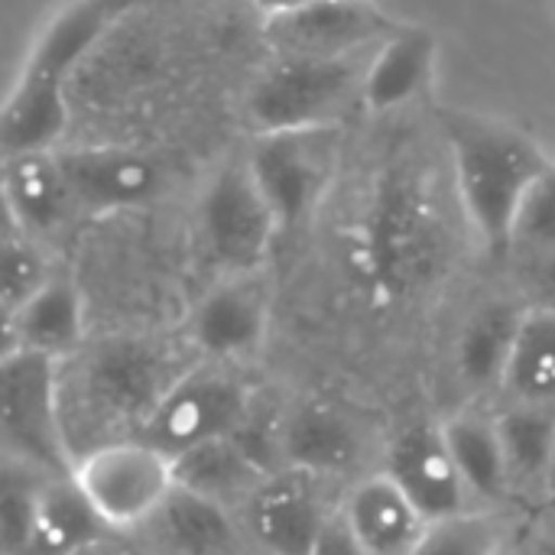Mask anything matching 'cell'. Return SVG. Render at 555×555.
<instances>
[{
  "label": "cell",
  "instance_id": "cell-1",
  "mask_svg": "<svg viewBox=\"0 0 555 555\" xmlns=\"http://www.w3.org/2000/svg\"><path fill=\"white\" fill-rule=\"evenodd\" d=\"M449 257V221L420 169H384L351 218L341 260L371 306H393L429 286Z\"/></svg>",
  "mask_w": 555,
  "mask_h": 555
},
{
  "label": "cell",
  "instance_id": "cell-2",
  "mask_svg": "<svg viewBox=\"0 0 555 555\" xmlns=\"http://www.w3.org/2000/svg\"><path fill=\"white\" fill-rule=\"evenodd\" d=\"M198 354L150 335H111L62 364V423L72 465L81 452L143 436L166 390Z\"/></svg>",
  "mask_w": 555,
  "mask_h": 555
},
{
  "label": "cell",
  "instance_id": "cell-3",
  "mask_svg": "<svg viewBox=\"0 0 555 555\" xmlns=\"http://www.w3.org/2000/svg\"><path fill=\"white\" fill-rule=\"evenodd\" d=\"M143 0H68L33 39L0 111V150H52L68 124V85L94 46Z\"/></svg>",
  "mask_w": 555,
  "mask_h": 555
},
{
  "label": "cell",
  "instance_id": "cell-4",
  "mask_svg": "<svg viewBox=\"0 0 555 555\" xmlns=\"http://www.w3.org/2000/svg\"><path fill=\"white\" fill-rule=\"evenodd\" d=\"M442 133L468 224L491 250H511L520 202L553 159L520 127L488 114L449 107Z\"/></svg>",
  "mask_w": 555,
  "mask_h": 555
},
{
  "label": "cell",
  "instance_id": "cell-5",
  "mask_svg": "<svg viewBox=\"0 0 555 555\" xmlns=\"http://www.w3.org/2000/svg\"><path fill=\"white\" fill-rule=\"evenodd\" d=\"M371 55L354 59H289L273 55L250 88L247 114L257 133L338 127L364 94Z\"/></svg>",
  "mask_w": 555,
  "mask_h": 555
},
{
  "label": "cell",
  "instance_id": "cell-6",
  "mask_svg": "<svg viewBox=\"0 0 555 555\" xmlns=\"http://www.w3.org/2000/svg\"><path fill=\"white\" fill-rule=\"evenodd\" d=\"M72 481L114 537L130 540L176 494V459L143 436L88 449L72 465Z\"/></svg>",
  "mask_w": 555,
  "mask_h": 555
},
{
  "label": "cell",
  "instance_id": "cell-7",
  "mask_svg": "<svg viewBox=\"0 0 555 555\" xmlns=\"http://www.w3.org/2000/svg\"><path fill=\"white\" fill-rule=\"evenodd\" d=\"M0 449L49 475H72L62 423V361L3 348L0 361Z\"/></svg>",
  "mask_w": 555,
  "mask_h": 555
},
{
  "label": "cell",
  "instance_id": "cell-8",
  "mask_svg": "<svg viewBox=\"0 0 555 555\" xmlns=\"http://www.w3.org/2000/svg\"><path fill=\"white\" fill-rule=\"evenodd\" d=\"M257 400L260 390L250 380L247 367L198 358L166 390L143 429V439L176 459L211 439L234 436Z\"/></svg>",
  "mask_w": 555,
  "mask_h": 555
},
{
  "label": "cell",
  "instance_id": "cell-9",
  "mask_svg": "<svg viewBox=\"0 0 555 555\" xmlns=\"http://www.w3.org/2000/svg\"><path fill=\"white\" fill-rule=\"evenodd\" d=\"M345 481L280 465L241 511V527L254 555H315L338 520Z\"/></svg>",
  "mask_w": 555,
  "mask_h": 555
},
{
  "label": "cell",
  "instance_id": "cell-10",
  "mask_svg": "<svg viewBox=\"0 0 555 555\" xmlns=\"http://www.w3.org/2000/svg\"><path fill=\"white\" fill-rule=\"evenodd\" d=\"M384 446L374 429L348 406L325 397H302L283 403L280 413V459L335 481L351 485L354 478L384 465Z\"/></svg>",
  "mask_w": 555,
  "mask_h": 555
},
{
  "label": "cell",
  "instance_id": "cell-11",
  "mask_svg": "<svg viewBox=\"0 0 555 555\" xmlns=\"http://www.w3.org/2000/svg\"><path fill=\"white\" fill-rule=\"evenodd\" d=\"M280 228L302 224L325 198L338 166V127L257 133L247 156Z\"/></svg>",
  "mask_w": 555,
  "mask_h": 555
},
{
  "label": "cell",
  "instance_id": "cell-12",
  "mask_svg": "<svg viewBox=\"0 0 555 555\" xmlns=\"http://www.w3.org/2000/svg\"><path fill=\"white\" fill-rule=\"evenodd\" d=\"M280 221L254 179L247 159L231 163L208 182L198 202V234L205 254L231 273H257L270 254Z\"/></svg>",
  "mask_w": 555,
  "mask_h": 555
},
{
  "label": "cell",
  "instance_id": "cell-13",
  "mask_svg": "<svg viewBox=\"0 0 555 555\" xmlns=\"http://www.w3.org/2000/svg\"><path fill=\"white\" fill-rule=\"evenodd\" d=\"M403 23L371 0H315L306 10L267 23L273 55L354 59L371 55Z\"/></svg>",
  "mask_w": 555,
  "mask_h": 555
},
{
  "label": "cell",
  "instance_id": "cell-14",
  "mask_svg": "<svg viewBox=\"0 0 555 555\" xmlns=\"http://www.w3.org/2000/svg\"><path fill=\"white\" fill-rule=\"evenodd\" d=\"M270 289L257 273H231L211 286L185 322V341L202 361L247 364L267 341Z\"/></svg>",
  "mask_w": 555,
  "mask_h": 555
},
{
  "label": "cell",
  "instance_id": "cell-15",
  "mask_svg": "<svg viewBox=\"0 0 555 555\" xmlns=\"http://www.w3.org/2000/svg\"><path fill=\"white\" fill-rule=\"evenodd\" d=\"M410 501L436 524L475 511L472 494L462 481V472L452 459V449L442 433V420H410L400 426L384 449L380 465Z\"/></svg>",
  "mask_w": 555,
  "mask_h": 555
},
{
  "label": "cell",
  "instance_id": "cell-16",
  "mask_svg": "<svg viewBox=\"0 0 555 555\" xmlns=\"http://www.w3.org/2000/svg\"><path fill=\"white\" fill-rule=\"evenodd\" d=\"M338 517L361 555H413L433 524L384 468L345 488Z\"/></svg>",
  "mask_w": 555,
  "mask_h": 555
},
{
  "label": "cell",
  "instance_id": "cell-17",
  "mask_svg": "<svg viewBox=\"0 0 555 555\" xmlns=\"http://www.w3.org/2000/svg\"><path fill=\"white\" fill-rule=\"evenodd\" d=\"M75 211L111 215L140 208L159 189V169L130 146H78L59 153Z\"/></svg>",
  "mask_w": 555,
  "mask_h": 555
},
{
  "label": "cell",
  "instance_id": "cell-18",
  "mask_svg": "<svg viewBox=\"0 0 555 555\" xmlns=\"http://www.w3.org/2000/svg\"><path fill=\"white\" fill-rule=\"evenodd\" d=\"M137 555H254L241 517L182 488L130 537Z\"/></svg>",
  "mask_w": 555,
  "mask_h": 555
},
{
  "label": "cell",
  "instance_id": "cell-19",
  "mask_svg": "<svg viewBox=\"0 0 555 555\" xmlns=\"http://www.w3.org/2000/svg\"><path fill=\"white\" fill-rule=\"evenodd\" d=\"M530 302L517 299H485L478 302L455 338V377L468 393V403H494L524 325Z\"/></svg>",
  "mask_w": 555,
  "mask_h": 555
},
{
  "label": "cell",
  "instance_id": "cell-20",
  "mask_svg": "<svg viewBox=\"0 0 555 555\" xmlns=\"http://www.w3.org/2000/svg\"><path fill=\"white\" fill-rule=\"evenodd\" d=\"M442 433L475 511H514L504 442L494 403H465L442 416ZM517 514V511H514Z\"/></svg>",
  "mask_w": 555,
  "mask_h": 555
},
{
  "label": "cell",
  "instance_id": "cell-21",
  "mask_svg": "<svg viewBox=\"0 0 555 555\" xmlns=\"http://www.w3.org/2000/svg\"><path fill=\"white\" fill-rule=\"evenodd\" d=\"M494 413L504 442L514 511L527 514L543 504H553L555 410L494 400Z\"/></svg>",
  "mask_w": 555,
  "mask_h": 555
},
{
  "label": "cell",
  "instance_id": "cell-22",
  "mask_svg": "<svg viewBox=\"0 0 555 555\" xmlns=\"http://www.w3.org/2000/svg\"><path fill=\"white\" fill-rule=\"evenodd\" d=\"M3 208L7 221L33 237H46L62 228L75 211L62 163L55 150H16L3 153Z\"/></svg>",
  "mask_w": 555,
  "mask_h": 555
},
{
  "label": "cell",
  "instance_id": "cell-23",
  "mask_svg": "<svg viewBox=\"0 0 555 555\" xmlns=\"http://www.w3.org/2000/svg\"><path fill=\"white\" fill-rule=\"evenodd\" d=\"M3 348L72 361L85 348V299L72 276L55 273L29 302L3 319Z\"/></svg>",
  "mask_w": 555,
  "mask_h": 555
},
{
  "label": "cell",
  "instance_id": "cell-24",
  "mask_svg": "<svg viewBox=\"0 0 555 555\" xmlns=\"http://www.w3.org/2000/svg\"><path fill=\"white\" fill-rule=\"evenodd\" d=\"M439 59V39L426 26L403 23L367 59L361 104L374 114H390L426 94Z\"/></svg>",
  "mask_w": 555,
  "mask_h": 555
},
{
  "label": "cell",
  "instance_id": "cell-25",
  "mask_svg": "<svg viewBox=\"0 0 555 555\" xmlns=\"http://www.w3.org/2000/svg\"><path fill=\"white\" fill-rule=\"evenodd\" d=\"M270 472L273 468L254 459L237 436L211 439L176 455V485L237 517Z\"/></svg>",
  "mask_w": 555,
  "mask_h": 555
},
{
  "label": "cell",
  "instance_id": "cell-26",
  "mask_svg": "<svg viewBox=\"0 0 555 555\" xmlns=\"http://www.w3.org/2000/svg\"><path fill=\"white\" fill-rule=\"evenodd\" d=\"M107 537L114 533L85 501L72 475H55L42 488L23 555H72Z\"/></svg>",
  "mask_w": 555,
  "mask_h": 555
},
{
  "label": "cell",
  "instance_id": "cell-27",
  "mask_svg": "<svg viewBox=\"0 0 555 555\" xmlns=\"http://www.w3.org/2000/svg\"><path fill=\"white\" fill-rule=\"evenodd\" d=\"M498 400L555 410V309L530 306Z\"/></svg>",
  "mask_w": 555,
  "mask_h": 555
},
{
  "label": "cell",
  "instance_id": "cell-28",
  "mask_svg": "<svg viewBox=\"0 0 555 555\" xmlns=\"http://www.w3.org/2000/svg\"><path fill=\"white\" fill-rule=\"evenodd\" d=\"M520 514L514 511H465L429 524L413 555H507Z\"/></svg>",
  "mask_w": 555,
  "mask_h": 555
},
{
  "label": "cell",
  "instance_id": "cell-29",
  "mask_svg": "<svg viewBox=\"0 0 555 555\" xmlns=\"http://www.w3.org/2000/svg\"><path fill=\"white\" fill-rule=\"evenodd\" d=\"M55 478L16 459H3V485H0V550L3 555H23L36 507L46 481Z\"/></svg>",
  "mask_w": 555,
  "mask_h": 555
},
{
  "label": "cell",
  "instance_id": "cell-30",
  "mask_svg": "<svg viewBox=\"0 0 555 555\" xmlns=\"http://www.w3.org/2000/svg\"><path fill=\"white\" fill-rule=\"evenodd\" d=\"M52 276L55 270L49 267L39 237L26 234L13 221H3V319L29 302Z\"/></svg>",
  "mask_w": 555,
  "mask_h": 555
},
{
  "label": "cell",
  "instance_id": "cell-31",
  "mask_svg": "<svg viewBox=\"0 0 555 555\" xmlns=\"http://www.w3.org/2000/svg\"><path fill=\"white\" fill-rule=\"evenodd\" d=\"M511 250H520L524 260L555 250V163H550L527 189L514 221Z\"/></svg>",
  "mask_w": 555,
  "mask_h": 555
},
{
  "label": "cell",
  "instance_id": "cell-32",
  "mask_svg": "<svg viewBox=\"0 0 555 555\" xmlns=\"http://www.w3.org/2000/svg\"><path fill=\"white\" fill-rule=\"evenodd\" d=\"M511 555H555V501L520 514Z\"/></svg>",
  "mask_w": 555,
  "mask_h": 555
},
{
  "label": "cell",
  "instance_id": "cell-33",
  "mask_svg": "<svg viewBox=\"0 0 555 555\" xmlns=\"http://www.w3.org/2000/svg\"><path fill=\"white\" fill-rule=\"evenodd\" d=\"M527 293H530V306L555 309V250L527 260Z\"/></svg>",
  "mask_w": 555,
  "mask_h": 555
},
{
  "label": "cell",
  "instance_id": "cell-34",
  "mask_svg": "<svg viewBox=\"0 0 555 555\" xmlns=\"http://www.w3.org/2000/svg\"><path fill=\"white\" fill-rule=\"evenodd\" d=\"M309 3H315V0H250V7L263 16V23H273V20L293 16V13L306 10Z\"/></svg>",
  "mask_w": 555,
  "mask_h": 555
},
{
  "label": "cell",
  "instance_id": "cell-35",
  "mask_svg": "<svg viewBox=\"0 0 555 555\" xmlns=\"http://www.w3.org/2000/svg\"><path fill=\"white\" fill-rule=\"evenodd\" d=\"M72 555H137V553H133L130 540H124V537H107V540L91 543V546H85V550H78V553H72Z\"/></svg>",
  "mask_w": 555,
  "mask_h": 555
},
{
  "label": "cell",
  "instance_id": "cell-36",
  "mask_svg": "<svg viewBox=\"0 0 555 555\" xmlns=\"http://www.w3.org/2000/svg\"><path fill=\"white\" fill-rule=\"evenodd\" d=\"M553 501H555V468H553Z\"/></svg>",
  "mask_w": 555,
  "mask_h": 555
},
{
  "label": "cell",
  "instance_id": "cell-37",
  "mask_svg": "<svg viewBox=\"0 0 555 555\" xmlns=\"http://www.w3.org/2000/svg\"><path fill=\"white\" fill-rule=\"evenodd\" d=\"M507 555H511V553H507Z\"/></svg>",
  "mask_w": 555,
  "mask_h": 555
}]
</instances>
